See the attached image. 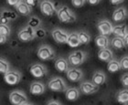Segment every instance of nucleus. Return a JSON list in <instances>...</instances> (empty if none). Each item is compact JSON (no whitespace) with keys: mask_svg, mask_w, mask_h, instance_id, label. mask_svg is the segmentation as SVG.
I'll return each instance as SVG.
<instances>
[{"mask_svg":"<svg viewBox=\"0 0 128 105\" xmlns=\"http://www.w3.org/2000/svg\"><path fill=\"white\" fill-rule=\"evenodd\" d=\"M57 16L62 23H73L76 21V16L72 11V9L67 5H62L58 8Z\"/></svg>","mask_w":128,"mask_h":105,"instance_id":"1","label":"nucleus"},{"mask_svg":"<svg viewBox=\"0 0 128 105\" xmlns=\"http://www.w3.org/2000/svg\"><path fill=\"white\" fill-rule=\"evenodd\" d=\"M87 59V53H85L82 50H75L72 52L68 57V61L70 65L72 67H79Z\"/></svg>","mask_w":128,"mask_h":105,"instance_id":"2","label":"nucleus"},{"mask_svg":"<svg viewBox=\"0 0 128 105\" xmlns=\"http://www.w3.org/2000/svg\"><path fill=\"white\" fill-rule=\"evenodd\" d=\"M48 87L50 91L57 92H64L68 89L66 82L60 77H54L51 79L50 81H48Z\"/></svg>","mask_w":128,"mask_h":105,"instance_id":"3","label":"nucleus"},{"mask_svg":"<svg viewBox=\"0 0 128 105\" xmlns=\"http://www.w3.org/2000/svg\"><path fill=\"white\" fill-rule=\"evenodd\" d=\"M38 57L41 60H51L54 59L56 54L50 46L48 45H41L38 49Z\"/></svg>","mask_w":128,"mask_h":105,"instance_id":"4","label":"nucleus"},{"mask_svg":"<svg viewBox=\"0 0 128 105\" xmlns=\"http://www.w3.org/2000/svg\"><path fill=\"white\" fill-rule=\"evenodd\" d=\"M9 101L13 105H21L28 103V97L24 92L15 90L9 93Z\"/></svg>","mask_w":128,"mask_h":105,"instance_id":"5","label":"nucleus"},{"mask_svg":"<svg viewBox=\"0 0 128 105\" xmlns=\"http://www.w3.org/2000/svg\"><path fill=\"white\" fill-rule=\"evenodd\" d=\"M18 38L22 42H30L36 38V32L33 28L26 26L19 30V32L18 33Z\"/></svg>","mask_w":128,"mask_h":105,"instance_id":"6","label":"nucleus"},{"mask_svg":"<svg viewBox=\"0 0 128 105\" xmlns=\"http://www.w3.org/2000/svg\"><path fill=\"white\" fill-rule=\"evenodd\" d=\"M40 8L41 13L44 16H53V15L57 14V11H58V9H56V7H55L53 2L50 1V0H42V1H40Z\"/></svg>","mask_w":128,"mask_h":105,"instance_id":"7","label":"nucleus"},{"mask_svg":"<svg viewBox=\"0 0 128 105\" xmlns=\"http://www.w3.org/2000/svg\"><path fill=\"white\" fill-rule=\"evenodd\" d=\"M22 80V74L16 70H10L4 75V81L9 85H16Z\"/></svg>","mask_w":128,"mask_h":105,"instance_id":"8","label":"nucleus"},{"mask_svg":"<svg viewBox=\"0 0 128 105\" xmlns=\"http://www.w3.org/2000/svg\"><path fill=\"white\" fill-rule=\"evenodd\" d=\"M70 34L62 28H54L51 31V37L59 44H66L69 39Z\"/></svg>","mask_w":128,"mask_h":105,"instance_id":"9","label":"nucleus"},{"mask_svg":"<svg viewBox=\"0 0 128 105\" xmlns=\"http://www.w3.org/2000/svg\"><path fill=\"white\" fill-rule=\"evenodd\" d=\"M80 92L84 95H91L98 92L99 86L92 81H83L80 84Z\"/></svg>","mask_w":128,"mask_h":105,"instance_id":"10","label":"nucleus"},{"mask_svg":"<svg viewBox=\"0 0 128 105\" xmlns=\"http://www.w3.org/2000/svg\"><path fill=\"white\" fill-rule=\"evenodd\" d=\"M114 27V25L109 20H106V19L99 21L98 24H97V28H98L99 32H100V35L107 36V37L110 36L111 34H112Z\"/></svg>","mask_w":128,"mask_h":105,"instance_id":"11","label":"nucleus"},{"mask_svg":"<svg viewBox=\"0 0 128 105\" xmlns=\"http://www.w3.org/2000/svg\"><path fill=\"white\" fill-rule=\"evenodd\" d=\"M1 17H0V22L3 25H8L11 21L16 20L18 18V14L15 11L9 10L8 8H3L1 10Z\"/></svg>","mask_w":128,"mask_h":105,"instance_id":"12","label":"nucleus"},{"mask_svg":"<svg viewBox=\"0 0 128 105\" xmlns=\"http://www.w3.org/2000/svg\"><path fill=\"white\" fill-rule=\"evenodd\" d=\"M66 75L68 80L72 82H78V81H82L83 78L82 70L77 67H70L66 72Z\"/></svg>","mask_w":128,"mask_h":105,"instance_id":"13","label":"nucleus"},{"mask_svg":"<svg viewBox=\"0 0 128 105\" xmlns=\"http://www.w3.org/2000/svg\"><path fill=\"white\" fill-rule=\"evenodd\" d=\"M30 74L35 78H43L48 74V70L44 65L40 63H35L30 69Z\"/></svg>","mask_w":128,"mask_h":105,"instance_id":"14","label":"nucleus"},{"mask_svg":"<svg viewBox=\"0 0 128 105\" xmlns=\"http://www.w3.org/2000/svg\"><path fill=\"white\" fill-rule=\"evenodd\" d=\"M128 16V11L126 7L121 6V7L116 8L114 13H112V19L115 22H121L127 18Z\"/></svg>","mask_w":128,"mask_h":105,"instance_id":"15","label":"nucleus"},{"mask_svg":"<svg viewBox=\"0 0 128 105\" xmlns=\"http://www.w3.org/2000/svg\"><path fill=\"white\" fill-rule=\"evenodd\" d=\"M46 87L41 81H34L30 84V92L33 95H41L45 92Z\"/></svg>","mask_w":128,"mask_h":105,"instance_id":"16","label":"nucleus"},{"mask_svg":"<svg viewBox=\"0 0 128 105\" xmlns=\"http://www.w3.org/2000/svg\"><path fill=\"white\" fill-rule=\"evenodd\" d=\"M80 89L78 88H75V87H70V88H68L67 91L65 92V97L68 101H70V102H75L77 101L79 98H80Z\"/></svg>","mask_w":128,"mask_h":105,"instance_id":"17","label":"nucleus"},{"mask_svg":"<svg viewBox=\"0 0 128 105\" xmlns=\"http://www.w3.org/2000/svg\"><path fill=\"white\" fill-rule=\"evenodd\" d=\"M55 68L60 72H67L70 67L69 61L66 59L60 57V58L56 59L55 60Z\"/></svg>","mask_w":128,"mask_h":105,"instance_id":"18","label":"nucleus"},{"mask_svg":"<svg viewBox=\"0 0 128 105\" xmlns=\"http://www.w3.org/2000/svg\"><path fill=\"white\" fill-rule=\"evenodd\" d=\"M98 59H101L102 61L110 62L112 59H114V53L112 49L109 48L100 49L98 51Z\"/></svg>","mask_w":128,"mask_h":105,"instance_id":"19","label":"nucleus"},{"mask_svg":"<svg viewBox=\"0 0 128 105\" xmlns=\"http://www.w3.org/2000/svg\"><path fill=\"white\" fill-rule=\"evenodd\" d=\"M95 42L96 46L98 47L100 49H107L109 48V46L111 45V41L108 38L107 36H104V35H99L95 38Z\"/></svg>","mask_w":128,"mask_h":105,"instance_id":"20","label":"nucleus"},{"mask_svg":"<svg viewBox=\"0 0 128 105\" xmlns=\"http://www.w3.org/2000/svg\"><path fill=\"white\" fill-rule=\"evenodd\" d=\"M112 34L114 35V37H118V38H124L128 34V27L126 24L123 25H117L114 27V31Z\"/></svg>","mask_w":128,"mask_h":105,"instance_id":"21","label":"nucleus"},{"mask_svg":"<svg viewBox=\"0 0 128 105\" xmlns=\"http://www.w3.org/2000/svg\"><path fill=\"white\" fill-rule=\"evenodd\" d=\"M92 81L95 83L96 85H102V84L105 83L106 81V75L104 71H101V70H97L92 75Z\"/></svg>","mask_w":128,"mask_h":105,"instance_id":"22","label":"nucleus"},{"mask_svg":"<svg viewBox=\"0 0 128 105\" xmlns=\"http://www.w3.org/2000/svg\"><path fill=\"white\" fill-rule=\"evenodd\" d=\"M15 8H16V12L20 14V15H22V16H28L32 12V8L28 4H26L24 1L21 2L20 4H18Z\"/></svg>","mask_w":128,"mask_h":105,"instance_id":"23","label":"nucleus"},{"mask_svg":"<svg viewBox=\"0 0 128 105\" xmlns=\"http://www.w3.org/2000/svg\"><path fill=\"white\" fill-rule=\"evenodd\" d=\"M115 99L118 103L121 104H128V89L121 90L116 93Z\"/></svg>","mask_w":128,"mask_h":105,"instance_id":"24","label":"nucleus"},{"mask_svg":"<svg viewBox=\"0 0 128 105\" xmlns=\"http://www.w3.org/2000/svg\"><path fill=\"white\" fill-rule=\"evenodd\" d=\"M67 44H68L70 47H72V48H76V47H79L80 45H82V44H80V39H79L78 32L70 33L69 39H68Z\"/></svg>","mask_w":128,"mask_h":105,"instance_id":"25","label":"nucleus"},{"mask_svg":"<svg viewBox=\"0 0 128 105\" xmlns=\"http://www.w3.org/2000/svg\"><path fill=\"white\" fill-rule=\"evenodd\" d=\"M107 69L111 73H114L117 72L119 70H122V67H121V63L120 60H117V59H112L110 62H108V65H107Z\"/></svg>","mask_w":128,"mask_h":105,"instance_id":"26","label":"nucleus"},{"mask_svg":"<svg viewBox=\"0 0 128 105\" xmlns=\"http://www.w3.org/2000/svg\"><path fill=\"white\" fill-rule=\"evenodd\" d=\"M111 46L115 49H123L126 47V43L124 38H118V37H114V38H112L111 40Z\"/></svg>","mask_w":128,"mask_h":105,"instance_id":"27","label":"nucleus"},{"mask_svg":"<svg viewBox=\"0 0 128 105\" xmlns=\"http://www.w3.org/2000/svg\"><path fill=\"white\" fill-rule=\"evenodd\" d=\"M28 26L34 30H37L38 28L41 27V20L37 16H32L28 21Z\"/></svg>","mask_w":128,"mask_h":105,"instance_id":"28","label":"nucleus"},{"mask_svg":"<svg viewBox=\"0 0 128 105\" xmlns=\"http://www.w3.org/2000/svg\"><path fill=\"white\" fill-rule=\"evenodd\" d=\"M78 35H79V39H80V44L86 45V44L90 43L92 38H91V35H90L88 32L82 30V31H79V32H78Z\"/></svg>","mask_w":128,"mask_h":105,"instance_id":"29","label":"nucleus"},{"mask_svg":"<svg viewBox=\"0 0 128 105\" xmlns=\"http://www.w3.org/2000/svg\"><path fill=\"white\" fill-rule=\"evenodd\" d=\"M10 64L6 59L1 58L0 59V71L3 75H5L6 73H8L10 70Z\"/></svg>","mask_w":128,"mask_h":105,"instance_id":"30","label":"nucleus"},{"mask_svg":"<svg viewBox=\"0 0 128 105\" xmlns=\"http://www.w3.org/2000/svg\"><path fill=\"white\" fill-rule=\"evenodd\" d=\"M11 33V28L8 25H0V35H4L6 37H9Z\"/></svg>","mask_w":128,"mask_h":105,"instance_id":"31","label":"nucleus"},{"mask_svg":"<svg viewBox=\"0 0 128 105\" xmlns=\"http://www.w3.org/2000/svg\"><path fill=\"white\" fill-rule=\"evenodd\" d=\"M35 32H36V38H40L41 39V38H44L47 36V31L43 27L38 28L37 30H35Z\"/></svg>","mask_w":128,"mask_h":105,"instance_id":"32","label":"nucleus"},{"mask_svg":"<svg viewBox=\"0 0 128 105\" xmlns=\"http://www.w3.org/2000/svg\"><path fill=\"white\" fill-rule=\"evenodd\" d=\"M85 3H87V0H72V4L75 7H82L85 5Z\"/></svg>","mask_w":128,"mask_h":105,"instance_id":"33","label":"nucleus"},{"mask_svg":"<svg viewBox=\"0 0 128 105\" xmlns=\"http://www.w3.org/2000/svg\"><path fill=\"white\" fill-rule=\"evenodd\" d=\"M120 63H121V67H122L123 70H128V55L123 57V58L121 59Z\"/></svg>","mask_w":128,"mask_h":105,"instance_id":"34","label":"nucleus"},{"mask_svg":"<svg viewBox=\"0 0 128 105\" xmlns=\"http://www.w3.org/2000/svg\"><path fill=\"white\" fill-rule=\"evenodd\" d=\"M121 83L123 84V86L126 89H128V72L122 75V77H121Z\"/></svg>","mask_w":128,"mask_h":105,"instance_id":"35","label":"nucleus"},{"mask_svg":"<svg viewBox=\"0 0 128 105\" xmlns=\"http://www.w3.org/2000/svg\"><path fill=\"white\" fill-rule=\"evenodd\" d=\"M24 2L26 3V4H28L31 8L36 7L37 5H40V0H24Z\"/></svg>","mask_w":128,"mask_h":105,"instance_id":"36","label":"nucleus"},{"mask_svg":"<svg viewBox=\"0 0 128 105\" xmlns=\"http://www.w3.org/2000/svg\"><path fill=\"white\" fill-rule=\"evenodd\" d=\"M23 1H24V0H6V2H8V5H13V6H15V7H16L18 4H20L21 2H23Z\"/></svg>","mask_w":128,"mask_h":105,"instance_id":"37","label":"nucleus"},{"mask_svg":"<svg viewBox=\"0 0 128 105\" xmlns=\"http://www.w3.org/2000/svg\"><path fill=\"white\" fill-rule=\"evenodd\" d=\"M101 2V0H87V3L91 5H96Z\"/></svg>","mask_w":128,"mask_h":105,"instance_id":"38","label":"nucleus"},{"mask_svg":"<svg viewBox=\"0 0 128 105\" xmlns=\"http://www.w3.org/2000/svg\"><path fill=\"white\" fill-rule=\"evenodd\" d=\"M8 38L6 36H4V35H0V43L2 44H5L6 41H8Z\"/></svg>","mask_w":128,"mask_h":105,"instance_id":"39","label":"nucleus"},{"mask_svg":"<svg viewBox=\"0 0 128 105\" xmlns=\"http://www.w3.org/2000/svg\"><path fill=\"white\" fill-rule=\"evenodd\" d=\"M47 105H62V104H60V102H58V101L51 100V101H50L48 103H47Z\"/></svg>","mask_w":128,"mask_h":105,"instance_id":"40","label":"nucleus"},{"mask_svg":"<svg viewBox=\"0 0 128 105\" xmlns=\"http://www.w3.org/2000/svg\"><path fill=\"white\" fill-rule=\"evenodd\" d=\"M124 0H110V2L112 5H119L121 3H123Z\"/></svg>","mask_w":128,"mask_h":105,"instance_id":"41","label":"nucleus"},{"mask_svg":"<svg viewBox=\"0 0 128 105\" xmlns=\"http://www.w3.org/2000/svg\"><path fill=\"white\" fill-rule=\"evenodd\" d=\"M124 43H126V47H128V34L126 36V38H124Z\"/></svg>","mask_w":128,"mask_h":105,"instance_id":"42","label":"nucleus"},{"mask_svg":"<svg viewBox=\"0 0 128 105\" xmlns=\"http://www.w3.org/2000/svg\"><path fill=\"white\" fill-rule=\"evenodd\" d=\"M21 105H33L32 103H24V104H21Z\"/></svg>","mask_w":128,"mask_h":105,"instance_id":"43","label":"nucleus"},{"mask_svg":"<svg viewBox=\"0 0 128 105\" xmlns=\"http://www.w3.org/2000/svg\"><path fill=\"white\" fill-rule=\"evenodd\" d=\"M124 105H128V104H124Z\"/></svg>","mask_w":128,"mask_h":105,"instance_id":"44","label":"nucleus"}]
</instances>
